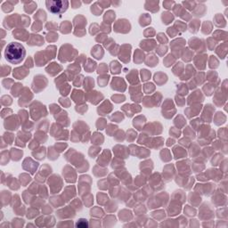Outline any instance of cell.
I'll use <instances>...</instances> for the list:
<instances>
[{
    "label": "cell",
    "mask_w": 228,
    "mask_h": 228,
    "mask_svg": "<svg viewBox=\"0 0 228 228\" xmlns=\"http://www.w3.org/2000/svg\"><path fill=\"white\" fill-rule=\"evenodd\" d=\"M206 5L202 3H197L195 8L192 10L193 15L194 16H198V17H202L204 16V13H206Z\"/></svg>",
    "instance_id": "cell-12"
},
{
    "label": "cell",
    "mask_w": 228,
    "mask_h": 228,
    "mask_svg": "<svg viewBox=\"0 0 228 228\" xmlns=\"http://www.w3.org/2000/svg\"><path fill=\"white\" fill-rule=\"evenodd\" d=\"M60 29H61V31L62 33H69V32L71 30H70V29H71V24H70V22H69L68 21H65L61 22Z\"/></svg>",
    "instance_id": "cell-31"
},
{
    "label": "cell",
    "mask_w": 228,
    "mask_h": 228,
    "mask_svg": "<svg viewBox=\"0 0 228 228\" xmlns=\"http://www.w3.org/2000/svg\"><path fill=\"white\" fill-rule=\"evenodd\" d=\"M113 106L109 102H105L104 104H103V105L101 106V108L98 109V113H101V115H105V113H108L112 111Z\"/></svg>",
    "instance_id": "cell-21"
},
{
    "label": "cell",
    "mask_w": 228,
    "mask_h": 228,
    "mask_svg": "<svg viewBox=\"0 0 228 228\" xmlns=\"http://www.w3.org/2000/svg\"><path fill=\"white\" fill-rule=\"evenodd\" d=\"M113 120H115V121H117V122H120L123 118H124V117H123V115L122 114H120L119 113H116L114 114L113 116L111 118Z\"/></svg>",
    "instance_id": "cell-45"
},
{
    "label": "cell",
    "mask_w": 228,
    "mask_h": 228,
    "mask_svg": "<svg viewBox=\"0 0 228 228\" xmlns=\"http://www.w3.org/2000/svg\"><path fill=\"white\" fill-rule=\"evenodd\" d=\"M173 12H174V13L176 15V16H179V17H181L183 20H185V21H188V20H190L191 19V14L190 13H188L186 11H185V9L183 7V5L181 4H175L174 6H173Z\"/></svg>",
    "instance_id": "cell-7"
},
{
    "label": "cell",
    "mask_w": 228,
    "mask_h": 228,
    "mask_svg": "<svg viewBox=\"0 0 228 228\" xmlns=\"http://www.w3.org/2000/svg\"><path fill=\"white\" fill-rule=\"evenodd\" d=\"M153 90H154V86H153L152 84H146V85L144 86V91H145L147 94H149V92L153 91Z\"/></svg>",
    "instance_id": "cell-53"
},
{
    "label": "cell",
    "mask_w": 228,
    "mask_h": 228,
    "mask_svg": "<svg viewBox=\"0 0 228 228\" xmlns=\"http://www.w3.org/2000/svg\"><path fill=\"white\" fill-rule=\"evenodd\" d=\"M200 24H201L200 21H198V20H192V21L190 22V24H189L190 30H191L192 32H193V33L197 32L198 30H199Z\"/></svg>",
    "instance_id": "cell-30"
},
{
    "label": "cell",
    "mask_w": 228,
    "mask_h": 228,
    "mask_svg": "<svg viewBox=\"0 0 228 228\" xmlns=\"http://www.w3.org/2000/svg\"><path fill=\"white\" fill-rule=\"evenodd\" d=\"M70 2L66 0H47L46 5L47 10L53 14H61L67 11Z\"/></svg>",
    "instance_id": "cell-2"
},
{
    "label": "cell",
    "mask_w": 228,
    "mask_h": 228,
    "mask_svg": "<svg viewBox=\"0 0 228 228\" xmlns=\"http://www.w3.org/2000/svg\"><path fill=\"white\" fill-rule=\"evenodd\" d=\"M92 56H94L96 59H101L102 56H104V51H103L102 47L99 46L95 47L94 49H92Z\"/></svg>",
    "instance_id": "cell-28"
},
{
    "label": "cell",
    "mask_w": 228,
    "mask_h": 228,
    "mask_svg": "<svg viewBox=\"0 0 228 228\" xmlns=\"http://www.w3.org/2000/svg\"><path fill=\"white\" fill-rule=\"evenodd\" d=\"M98 4L101 5V7L103 9L106 8V7H110L112 5V1H107V0H102V1H98Z\"/></svg>",
    "instance_id": "cell-40"
},
{
    "label": "cell",
    "mask_w": 228,
    "mask_h": 228,
    "mask_svg": "<svg viewBox=\"0 0 228 228\" xmlns=\"http://www.w3.org/2000/svg\"><path fill=\"white\" fill-rule=\"evenodd\" d=\"M103 11H104V9L101 7V5L98 4V2L94 3V4L91 5V12H92L95 15H96V16L101 15V14L103 13Z\"/></svg>",
    "instance_id": "cell-23"
},
{
    "label": "cell",
    "mask_w": 228,
    "mask_h": 228,
    "mask_svg": "<svg viewBox=\"0 0 228 228\" xmlns=\"http://www.w3.org/2000/svg\"><path fill=\"white\" fill-rule=\"evenodd\" d=\"M38 167V163L33 161L31 159L27 158L24 161H23V169L26 170L30 171L31 174H34L35 170H37V168Z\"/></svg>",
    "instance_id": "cell-9"
},
{
    "label": "cell",
    "mask_w": 228,
    "mask_h": 228,
    "mask_svg": "<svg viewBox=\"0 0 228 228\" xmlns=\"http://www.w3.org/2000/svg\"><path fill=\"white\" fill-rule=\"evenodd\" d=\"M30 19L29 16H27V15H21V16L19 24H21L23 27H28L30 25Z\"/></svg>",
    "instance_id": "cell-33"
},
{
    "label": "cell",
    "mask_w": 228,
    "mask_h": 228,
    "mask_svg": "<svg viewBox=\"0 0 228 228\" xmlns=\"http://www.w3.org/2000/svg\"><path fill=\"white\" fill-rule=\"evenodd\" d=\"M87 62H88L87 64H85V70H87L88 72H92L95 69L96 63L95 61H93L92 60H90V59L87 60Z\"/></svg>",
    "instance_id": "cell-34"
},
{
    "label": "cell",
    "mask_w": 228,
    "mask_h": 228,
    "mask_svg": "<svg viewBox=\"0 0 228 228\" xmlns=\"http://www.w3.org/2000/svg\"><path fill=\"white\" fill-rule=\"evenodd\" d=\"M46 27H47V29H48V30H57V24L56 23H55V22H53V21L47 22V25H46Z\"/></svg>",
    "instance_id": "cell-52"
},
{
    "label": "cell",
    "mask_w": 228,
    "mask_h": 228,
    "mask_svg": "<svg viewBox=\"0 0 228 228\" xmlns=\"http://www.w3.org/2000/svg\"><path fill=\"white\" fill-rule=\"evenodd\" d=\"M28 73H29V70H26L24 67H22V68H17V69H15L14 71H13V76H14L16 78H18V79H22L24 77L27 76Z\"/></svg>",
    "instance_id": "cell-18"
},
{
    "label": "cell",
    "mask_w": 228,
    "mask_h": 228,
    "mask_svg": "<svg viewBox=\"0 0 228 228\" xmlns=\"http://www.w3.org/2000/svg\"><path fill=\"white\" fill-rule=\"evenodd\" d=\"M24 4V11L27 13H32L37 8V3L34 1H22Z\"/></svg>",
    "instance_id": "cell-16"
},
{
    "label": "cell",
    "mask_w": 228,
    "mask_h": 228,
    "mask_svg": "<svg viewBox=\"0 0 228 228\" xmlns=\"http://www.w3.org/2000/svg\"><path fill=\"white\" fill-rule=\"evenodd\" d=\"M175 4V1H170V0H169V1H164V2H163V6H164V8H166L167 10H171Z\"/></svg>",
    "instance_id": "cell-39"
},
{
    "label": "cell",
    "mask_w": 228,
    "mask_h": 228,
    "mask_svg": "<svg viewBox=\"0 0 228 228\" xmlns=\"http://www.w3.org/2000/svg\"><path fill=\"white\" fill-rule=\"evenodd\" d=\"M161 19H162V21L164 24H170L174 21V15L171 13L164 12V13H162Z\"/></svg>",
    "instance_id": "cell-24"
},
{
    "label": "cell",
    "mask_w": 228,
    "mask_h": 228,
    "mask_svg": "<svg viewBox=\"0 0 228 228\" xmlns=\"http://www.w3.org/2000/svg\"><path fill=\"white\" fill-rule=\"evenodd\" d=\"M112 87L113 89L118 90V91H124L126 89V84L123 79L120 78H114V79L112 82Z\"/></svg>",
    "instance_id": "cell-10"
},
{
    "label": "cell",
    "mask_w": 228,
    "mask_h": 228,
    "mask_svg": "<svg viewBox=\"0 0 228 228\" xmlns=\"http://www.w3.org/2000/svg\"><path fill=\"white\" fill-rule=\"evenodd\" d=\"M130 49L131 47L128 45H124L122 47V50L120 51V55H119V59L122 60L124 62H127L129 61V56H130Z\"/></svg>",
    "instance_id": "cell-11"
},
{
    "label": "cell",
    "mask_w": 228,
    "mask_h": 228,
    "mask_svg": "<svg viewBox=\"0 0 228 228\" xmlns=\"http://www.w3.org/2000/svg\"><path fill=\"white\" fill-rule=\"evenodd\" d=\"M13 35L14 38H18V39H21V40H26L27 38H29V33L25 30H22V29H17L15 30L13 32Z\"/></svg>",
    "instance_id": "cell-14"
},
{
    "label": "cell",
    "mask_w": 228,
    "mask_h": 228,
    "mask_svg": "<svg viewBox=\"0 0 228 228\" xmlns=\"http://www.w3.org/2000/svg\"><path fill=\"white\" fill-rule=\"evenodd\" d=\"M115 17H116V14L114 13L113 11L110 10V11H107L105 13H104V23H112L115 20Z\"/></svg>",
    "instance_id": "cell-20"
},
{
    "label": "cell",
    "mask_w": 228,
    "mask_h": 228,
    "mask_svg": "<svg viewBox=\"0 0 228 228\" xmlns=\"http://www.w3.org/2000/svg\"><path fill=\"white\" fill-rule=\"evenodd\" d=\"M165 35L164 34H162V33H160L159 35H158V39H159V41L160 42H161V43H167L168 42V39H167V38L166 37H164Z\"/></svg>",
    "instance_id": "cell-55"
},
{
    "label": "cell",
    "mask_w": 228,
    "mask_h": 228,
    "mask_svg": "<svg viewBox=\"0 0 228 228\" xmlns=\"http://www.w3.org/2000/svg\"><path fill=\"white\" fill-rule=\"evenodd\" d=\"M174 152H175V158L177 159V158H182V157H184V156H186V152H185V151L184 150H182V151H177V149H176V147L174 149Z\"/></svg>",
    "instance_id": "cell-42"
},
{
    "label": "cell",
    "mask_w": 228,
    "mask_h": 228,
    "mask_svg": "<svg viewBox=\"0 0 228 228\" xmlns=\"http://www.w3.org/2000/svg\"><path fill=\"white\" fill-rule=\"evenodd\" d=\"M73 24L76 26L77 31L78 30V33H75L78 37H82L85 34V30H83L87 24V19L82 16V15H78L74 18L73 20Z\"/></svg>",
    "instance_id": "cell-4"
},
{
    "label": "cell",
    "mask_w": 228,
    "mask_h": 228,
    "mask_svg": "<svg viewBox=\"0 0 228 228\" xmlns=\"http://www.w3.org/2000/svg\"><path fill=\"white\" fill-rule=\"evenodd\" d=\"M120 4H121L120 1H114V2H112V4L114 5V6H118Z\"/></svg>",
    "instance_id": "cell-59"
},
{
    "label": "cell",
    "mask_w": 228,
    "mask_h": 228,
    "mask_svg": "<svg viewBox=\"0 0 228 228\" xmlns=\"http://www.w3.org/2000/svg\"><path fill=\"white\" fill-rule=\"evenodd\" d=\"M61 70V67L60 65H58L57 63L54 62L52 64H50L47 68V73H49L50 75L52 76H55L56 75L57 73H59L60 71Z\"/></svg>",
    "instance_id": "cell-19"
},
{
    "label": "cell",
    "mask_w": 228,
    "mask_h": 228,
    "mask_svg": "<svg viewBox=\"0 0 228 228\" xmlns=\"http://www.w3.org/2000/svg\"><path fill=\"white\" fill-rule=\"evenodd\" d=\"M21 155H22V151H19L17 149H12L11 156L13 161H19Z\"/></svg>",
    "instance_id": "cell-32"
},
{
    "label": "cell",
    "mask_w": 228,
    "mask_h": 228,
    "mask_svg": "<svg viewBox=\"0 0 228 228\" xmlns=\"http://www.w3.org/2000/svg\"><path fill=\"white\" fill-rule=\"evenodd\" d=\"M105 71H107V66L106 65H104V63H103L101 66H100V68H99V73L100 72H105Z\"/></svg>",
    "instance_id": "cell-58"
},
{
    "label": "cell",
    "mask_w": 228,
    "mask_h": 228,
    "mask_svg": "<svg viewBox=\"0 0 228 228\" xmlns=\"http://www.w3.org/2000/svg\"><path fill=\"white\" fill-rule=\"evenodd\" d=\"M141 56H144V54H142L141 52L137 51L135 54V62H141L144 60L143 58H141Z\"/></svg>",
    "instance_id": "cell-49"
},
{
    "label": "cell",
    "mask_w": 228,
    "mask_h": 228,
    "mask_svg": "<svg viewBox=\"0 0 228 228\" xmlns=\"http://www.w3.org/2000/svg\"><path fill=\"white\" fill-rule=\"evenodd\" d=\"M8 113H12V110H10V109H4L2 111V118H4Z\"/></svg>",
    "instance_id": "cell-57"
},
{
    "label": "cell",
    "mask_w": 228,
    "mask_h": 228,
    "mask_svg": "<svg viewBox=\"0 0 228 228\" xmlns=\"http://www.w3.org/2000/svg\"><path fill=\"white\" fill-rule=\"evenodd\" d=\"M156 44H155V41L153 40H151V41H142L141 42V47H144L146 51H151L152 48L155 47Z\"/></svg>",
    "instance_id": "cell-26"
},
{
    "label": "cell",
    "mask_w": 228,
    "mask_h": 228,
    "mask_svg": "<svg viewBox=\"0 0 228 228\" xmlns=\"http://www.w3.org/2000/svg\"><path fill=\"white\" fill-rule=\"evenodd\" d=\"M70 4H71V7L74 8V9H77V8H79L82 4V2L81 1H78V0H73L70 2Z\"/></svg>",
    "instance_id": "cell-48"
},
{
    "label": "cell",
    "mask_w": 228,
    "mask_h": 228,
    "mask_svg": "<svg viewBox=\"0 0 228 228\" xmlns=\"http://www.w3.org/2000/svg\"><path fill=\"white\" fill-rule=\"evenodd\" d=\"M42 28V24L39 21H36L35 23L32 25V30L33 31H39Z\"/></svg>",
    "instance_id": "cell-44"
},
{
    "label": "cell",
    "mask_w": 228,
    "mask_h": 228,
    "mask_svg": "<svg viewBox=\"0 0 228 228\" xmlns=\"http://www.w3.org/2000/svg\"><path fill=\"white\" fill-rule=\"evenodd\" d=\"M34 19L39 21H44L47 20V13L44 10H38L35 14H34Z\"/></svg>",
    "instance_id": "cell-27"
},
{
    "label": "cell",
    "mask_w": 228,
    "mask_h": 228,
    "mask_svg": "<svg viewBox=\"0 0 228 228\" xmlns=\"http://www.w3.org/2000/svg\"><path fill=\"white\" fill-rule=\"evenodd\" d=\"M113 99L116 103H120L125 100V96L124 95H115V96H113Z\"/></svg>",
    "instance_id": "cell-54"
},
{
    "label": "cell",
    "mask_w": 228,
    "mask_h": 228,
    "mask_svg": "<svg viewBox=\"0 0 228 228\" xmlns=\"http://www.w3.org/2000/svg\"><path fill=\"white\" fill-rule=\"evenodd\" d=\"M137 70H132V72L129 74V75H127V78H130V79H128L129 80V82L130 83H135V82H138V79H137V72H136Z\"/></svg>",
    "instance_id": "cell-35"
},
{
    "label": "cell",
    "mask_w": 228,
    "mask_h": 228,
    "mask_svg": "<svg viewBox=\"0 0 228 228\" xmlns=\"http://www.w3.org/2000/svg\"><path fill=\"white\" fill-rule=\"evenodd\" d=\"M74 55L77 54V52L75 51V49L72 48V47L69 46V45H65L62 46L60 51V56H59V59L61 61H70L74 58Z\"/></svg>",
    "instance_id": "cell-3"
},
{
    "label": "cell",
    "mask_w": 228,
    "mask_h": 228,
    "mask_svg": "<svg viewBox=\"0 0 228 228\" xmlns=\"http://www.w3.org/2000/svg\"><path fill=\"white\" fill-rule=\"evenodd\" d=\"M21 86L22 85H21V84H15L14 85V87H13V88L12 89V94L14 95V96H17L18 95V92H19V88H21Z\"/></svg>",
    "instance_id": "cell-46"
},
{
    "label": "cell",
    "mask_w": 228,
    "mask_h": 228,
    "mask_svg": "<svg viewBox=\"0 0 228 228\" xmlns=\"http://www.w3.org/2000/svg\"><path fill=\"white\" fill-rule=\"evenodd\" d=\"M151 16H150V14H148V13H144V14H142L141 16H140V18H139V23H140V25L141 26H143V27H144V26H147L149 23H151Z\"/></svg>",
    "instance_id": "cell-22"
},
{
    "label": "cell",
    "mask_w": 228,
    "mask_h": 228,
    "mask_svg": "<svg viewBox=\"0 0 228 228\" xmlns=\"http://www.w3.org/2000/svg\"><path fill=\"white\" fill-rule=\"evenodd\" d=\"M20 18L21 16L18 13H14L12 15H9L7 17L4 18L3 25L7 29V30H11L13 27L16 26L17 24H19L20 22Z\"/></svg>",
    "instance_id": "cell-6"
},
{
    "label": "cell",
    "mask_w": 228,
    "mask_h": 228,
    "mask_svg": "<svg viewBox=\"0 0 228 228\" xmlns=\"http://www.w3.org/2000/svg\"><path fill=\"white\" fill-rule=\"evenodd\" d=\"M151 77V73L148 71V70H142V79L143 80H147V79H149V78Z\"/></svg>",
    "instance_id": "cell-50"
},
{
    "label": "cell",
    "mask_w": 228,
    "mask_h": 228,
    "mask_svg": "<svg viewBox=\"0 0 228 228\" xmlns=\"http://www.w3.org/2000/svg\"><path fill=\"white\" fill-rule=\"evenodd\" d=\"M4 127L6 129H10V130H15L17 129L18 127V123L16 122V120L14 119V117H11L8 119L6 118V120L4 121Z\"/></svg>",
    "instance_id": "cell-17"
},
{
    "label": "cell",
    "mask_w": 228,
    "mask_h": 228,
    "mask_svg": "<svg viewBox=\"0 0 228 228\" xmlns=\"http://www.w3.org/2000/svg\"><path fill=\"white\" fill-rule=\"evenodd\" d=\"M108 80H109V76H104V77H101V78L99 77L98 83L101 87H104L107 84Z\"/></svg>",
    "instance_id": "cell-38"
},
{
    "label": "cell",
    "mask_w": 228,
    "mask_h": 228,
    "mask_svg": "<svg viewBox=\"0 0 228 228\" xmlns=\"http://www.w3.org/2000/svg\"><path fill=\"white\" fill-rule=\"evenodd\" d=\"M196 4H197V2H195V1H184V2H182L183 7L184 9L186 8L190 11H192L195 8Z\"/></svg>",
    "instance_id": "cell-29"
},
{
    "label": "cell",
    "mask_w": 228,
    "mask_h": 228,
    "mask_svg": "<svg viewBox=\"0 0 228 228\" xmlns=\"http://www.w3.org/2000/svg\"><path fill=\"white\" fill-rule=\"evenodd\" d=\"M130 23L126 19H119L116 21L114 24V30L116 32H122V33H127L130 30Z\"/></svg>",
    "instance_id": "cell-5"
},
{
    "label": "cell",
    "mask_w": 228,
    "mask_h": 228,
    "mask_svg": "<svg viewBox=\"0 0 228 228\" xmlns=\"http://www.w3.org/2000/svg\"><path fill=\"white\" fill-rule=\"evenodd\" d=\"M82 80H83V76H79V77H78V78H77V79H76V80H74V85H75L76 87H80Z\"/></svg>",
    "instance_id": "cell-56"
},
{
    "label": "cell",
    "mask_w": 228,
    "mask_h": 228,
    "mask_svg": "<svg viewBox=\"0 0 228 228\" xmlns=\"http://www.w3.org/2000/svg\"><path fill=\"white\" fill-rule=\"evenodd\" d=\"M26 56V50L24 47L18 42L9 43L4 50L5 60L12 64L21 63Z\"/></svg>",
    "instance_id": "cell-1"
},
{
    "label": "cell",
    "mask_w": 228,
    "mask_h": 228,
    "mask_svg": "<svg viewBox=\"0 0 228 228\" xmlns=\"http://www.w3.org/2000/svg\"><path fill=\"white\" fill-rule=\"evenodd\" d=\"M111 69L113 70V73H119V69H120V66L118 65V63L117 61H113L112 64H111Z\"/></svg>",
    "instance_id": "cell-37"
},
{
    "label": "cell",
    "mask_w": 228,
    "mask_h": 228,
    "mask_svg": "<svg viewBox=\"0 0 228 228\" xmlns=\"http://www.w3.org/2000/svg\"><path fill=\"white\" fill-rule=\"evenodd\" d=\"M4 138H5L6 144L8 143V144H12V142H13V135L12 134L5 133L4 135Z\"/></svg>",
    "instance_id": "cell-47"
},
{
    "label": "cell",
    "mask_w": 228,
    "mask_h": 228,
    "mask_svg": "<svg viewBox=\"0 0 228 228\" xmlns=\"http://www.w3.org/2000/svg\"><path fill=\"white\" fill-rule=\"evenodd\" d=\"M211 28H212V25L209 21H205L203 23V26H202V32L205 33V34H208L210 32L211 30Z\"/></svg>",
    "instance_id": "cell-36"
},
{
    "label": "cell",
    "mask_w": 228,
    "mask_h": 228,
    "mask_svg": "<svg viewBox=\"0 0 228 228\" xmlns=\"http://www.w3.org/2000/svg\"><path fill=\"white\" fill-rule=\"evenodd\" d=\"M159 1H146L144 4V8L152 13H156L160 10Z\"/></svg>",
    "instance_id": "cell-13"
},
{
    "label": "cell",
    "mask_w": 228,
    "mask_h": 228,
    "mask_svg": "<svg viewBox=\"0 0 228 228\" xmlns=\"http://www.w3.org/2000/svg\"><path fill=\"white\" fill-rule=\"evenodd\" d=\"M176 27H177L181 31L186 30V24L184 23L183 21H177L175 23V28H176Z\"/></svg>",
    "instance_id": "cell-41"
},
{
    "label": "cell",
    "mask_w": 228,
    "mask_h": 228,
    "mask_svg": "<svg viewBox=\"0 0 228 228\" xmlns=\"http://www.w3.org/2000/svg\"><path fill=\"white\" fill-rule=\"evenodd\" d=\"M31 38H32V40H30V42H28V45L33 46V45L36 44L35 42H37V45H38V46H41L42 44H44V40L42 39V38H41L39 35H32Z\"/></svg>",
    "instance_id": "cell-25"
},
{
    "label": "cell",
    "mask_w": 228,
    "mask_h": 228,
    "mask_svg": "<svg viewBox=\"0 0 228 228\" xmlns=\"http://www.w3.org/2000/svg\"><path fill=\"white\" fill-rule=\"evenodd\" d=\"M11 104H12V99H11V97H9V96H7V95H4V96L2 97V104H3V105L7 106V105H10Z\"/></svg>",
    "instance_id": "cell-43"
},
{
    "label": "cell",
    "mask_w": 228,
    "mask_h": 228,
    "mask_svg": "<svg viewBox=\"0 0 228 228\" xmlns=\"http://www.w3.org/2000/svg\"><path fill=\"white\" fill-rule=\"evenodd\" d=\"M18 4V1H12V0H7V1H5L4 3L2 4V6H1L3 12H4V13H6L12 12L13 9V7H14V4Z\"/></svg>",
    "instance_id": "cell-15"
},
{
    "label": "cell",
    "mask_w": 228,
    "mask_h": 228,
    "mask_svg": "<svg viewBox=\"0 0 228 228\" xmlns=\"http://www.w3.org/2000/svg\"><path fill=\"white\" fill-rule=\"evenodd\" d=\"M155 34V31L152 28H149L144 31V36L145 37H152Z\"/></svg>",
    "instance_id": "cell-51"
},
{
    "label": "cell",
    "mask_w": 228,
    "mask_h": 228,
    "mask_svg": "<svg viewBox=\"0 0 228 228\" xmlns=\"http://www.w3.org/2000/svg\"><path fill=\"white\" fill-rule=\"evenodd\" d=\"M47 84V81L46 78H45L44 76L38 75V76H37V77L34 78V82H33V84H32V87H33V89H35V88L38 87V85H39L38 89V91L42 90L43 88H45Z\"/></svg>",
    "instance_id": "cell-8"
}]
</instances>
